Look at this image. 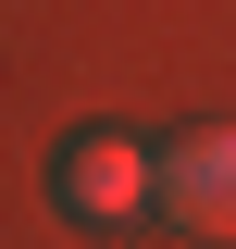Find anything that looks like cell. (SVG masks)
<instances>
[{"instance_id": "cell-2", "label": "cell", "mask_w": 236, "mask_h": 249, "mask_svg": "<svg viewBox=\"0 0 236 249\" xmlns=\"http://www.w3.org/2000/svg\"><path fill=\"white\" fill-rule=\"evenodd\" d=\"M162 224H186V237H236V124H186V137H162Z\"/></svg>"}, {"instance_id": "cell-1", "label": "cell", "mask_w": 236, "mask_h": 249, "mask_svg": "<svg viewBox=\"0 0 236 249\" xmlns=\"http://www.w3.org/2000/svg\"><path fill=\"white\" fill-rule=\"evenodd\" d=\"M50 187H62L75 224H137V212H162V150L124 137V124H75L62 162H50Z\"/></svg>"}]
</instances>
